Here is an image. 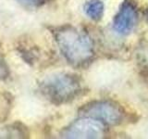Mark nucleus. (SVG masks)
<instances>
[{"label":"nucleus","instance_id":"obj_3","mask_svg":"<svg viewBox=\"0 0 148 139\" xmlns=\"http://www.w3.org/2000/svg\"><path fill=\"white\" fill-rule=\"evenodd\" d=\"M82 117H89L104 124L119 125L125 119L124 109L112 100H94L88 102L79 109Z\"/></svg>","mask_w":148,"mask_h":139},{"label":"nucleus","instance_id":"obj_4","mask_svg":"<svg viewBox=\"0 0 148 139\" xmlns=\"http://www.w3.org/2000/svg\"><path fill=\"white\" fill-rule=\"evenodd\" d=\"M105 130L103 122L89 117H82L69 125L61 136L64 138H102L105 136Z\"/></svg>","mask_w":148,"mask_h":139},{"label":"nucleus","instance_id":"obj_1","mask_svg":"<svg viewBox=\"0 0 148 139\" xmlns=\"http://www.w3.org/2000/svg\"><path fill=\"white\" fill-rule=\"evenodd\" d=\"M52 34L60 52L72 66H84L94 58V45L85 32L66 24L55 27Z\"/></svg>","mask_w":148,"mask_h":139},{"label":"nucleus","instance_id":"obj_2","mask_svg":"<svg viewBox=\"0 0 148 139\" xmlns=\"http://www.w3.org/2000/svg\"><path fill=\"white\" fill-rule=\"evenodd\" d=\"M39 89L51 103L61 105L77 98L83 88L81 79L77 75L60 72L44 78L39 83Z\"/></svg>","mask_w":148,"mask_h":139},{"label":"nucleus","instance_id":"obj_8","mask_svg":"<svg viewBox=\"0 0 148 139\" xmlns=\"http://www.w3.org/2000/svg\"><path fill=\"white\" fill-rule=\"evenodd\" d=\"M9 77V68L0 49V81H5Z\"/></svg>","mask_w":148,"mask_h":139},{"label":"nucleus","instance_id":"obj_7","mask_svg":"<svg viewBox=\"0 0 148 139\" xmlns=\"http://www.w3.org/2000/svg\"><path fill=\"white\" fill-rule=\"evenodd\" d=\"M24 134H27L26 129L23 128V125L21 124V126H18L17 123H12L8 126L5 127L0 134L1 137H24Z\"/></svg>","mask_w":148,"mask_h":139},{"label":"nucleus","instance_id":"obj_9","mask_svg":"<svg viewBox=\"0 0 148 139\" xmlns=\"http://www.w3.org/2000/svg\"><path fill=\"white\" fill-rule=\"evenodd\" d=\"M22 1L28 3L29 5H32V6L38 7V6H41V5H43L45 2V0H22Z\"/></svg>","mask_w":148,"mask_h":139},{"label":"nucleus","instance_id":"obj_5","mask_svg":"<svg viewBox=\"0 0 148 139\" xmlns=\"http://www.w3.org/2000/svg\"><path fill=\"white\" fill-rule=\"evenodd\" d=\"M138 8L134 0H123L113 20L114 30L120 34H127L135 27Z\"/></svg>","mask_w":148,"mask_h":139},{"label":"nucleus","instance_id":"obj_6","mask_svg":"<svg viewBox=\"0 0 148 139\" xmlns=\"http://www.w3.org/2000/svg\"><path fill=\"white\" fill-rule=\"evenodd\" d=\"M84 12L94 21H100L104 15V4L101 0H89L84 4Z\"/></svg>","mask_w":148,"mask_h":139}]
</instances>
